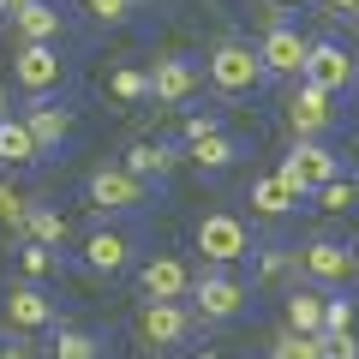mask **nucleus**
I'll return each instance as SVG.
<instances>
[{"label":"nucleus","instance_id":"1","mask_svg":"<svg viewBox=\"0 0 359 359\" xmlns=\"http://www.w3.org/2000/svg\"><path fill=\"white\" fill-rule=\"evenodd\" d=\"M204 78H210V90H222V96H252L269 72H264V54H257L252 42H216L210 60H204Z\"/></svg>","mask_w":359,"mask_h":359},{"label":"nucleus","instance_id":"2","mask_svg":"<svg viewBox=\"0 0 359 359\" xmlns=\"http://www.w3.org/2000/svg\"><path fill=\"white\" fill-rule=\"evenodd\" d=\"M276 174H282L299 198H318L330 180H341V156H335L330 144H318V138H294V150L276 162Z\"/></svg>","mask_w":359,"mask_h":359},{"label":"nucleus","instance_id":"3","mask_svg":"<svg viewBox=\"0 0 359 359\" xmlns=\"http://www.w3.org/2000/svg\"><path fill=\"white\" fill-rule=\"evenodd\" d=\"M192 245L204 252L210 269H228V264H240V257H252V228H245L233 210H210V216H198Z\"/></svg>","mask_w":359,"mask_h":359},{"label":"nucleus","instance_id":"4","mask_svg":"<svg viewBox=\"0 0 359 359\" xmlns=\"http://www.w3.org/2000/svg\"><path fill=\"white\" fill-rule=\"evenodd\" d=\"M198 323H204V318H198L186 299H144V311H138V341L150 347V353H168V347L192 341Z\"/></svg>","mask_w":359,"mask_h":359},{"label":"nucleus","instance_id":"5","mask_svg":"<svg viewBox=\"0 0 359 359\" xmlns=\"http://www.w3.org/2000/svg\"><path fill=\"white\" fill-rule=\"evenodd\" d=\"M252 306V287L233 276V269H198V282H192V311L204 323H233L240 311Z\"/></svg>","mask_w":359,"mask_h":359},{"label":"nucleus","instance_id":"6","mask_svg":"<svg viewBox=\"0 0 359 359\" xmlns=\"http://www.w3.org/2000/svg\"><path fill=\"white\" fill-rule=\"evenodd\" d=\"M299 264H306V282L323 287V294H341V287L359 282V257H353V245H341V240L299 245Z\"/></svg>","mask_w":359,"mask_h":359},{"label":"nucleus","instance_id":"7","mask_svg":"<svg viewBox=\"0 0 359 359\" xmlns=\"http://www.w3.org/2000/svg\"><path fill=\"white\" fill-rule=\"evenodd\" d=\"M0 323H6V335H42V330H60V306L36 282H18L0 299Z\"/></svg>","mask_w":359,"mask_h":359},{"label":"nucleus","instance_id":"8","mask_svg":"<svg viewBox=\"0 0 359 359\" xmlns=\"http://www.w3.org/2000/svg\"><path fill=\"white\" fill-rule=\"evenodd\" d=\"M66 84V60L54 42H36V48H18L13 54V90H25V102H42Z\"/></svg>","mask_w":359,"mask_h":359},{"label":"nucleus","instance_id":"9","mask_svg":"<svg viewBox=\"0 0 359 359\" xmlns=\"http://www.w3.org/2000/svg\"><path fill=\"white\" fill-rule=\"evenodd\" d=\"M84 198H90V210H96V216H132V210L150 198V186H144L132 168H96V174H90V186H84Z\"/></svg>","mask_w":359,"mask_h":359},{"label":"nucleus","instance_id":"10","mask_svg":"<svg viewBox=\"0 0 359 359\" xmlns=\"http://www.w3.org/2000/svg\"><path fill=\"white\" fill-rule=\"evenodd\" d=\"M341 120V108H335V96L330 90H318V84H306L299 78L294 90H287V126H294V138H323V132Z\"/></svg>","mask_w":359,"mask_h":359},{"label":"nucleus","instance_id":"11","mask_svg":"<svg viewBox=\"0 0 359 359\" xmlns=\"http://www.w3.org/2000/svg\"><path fill=\"white\" fill-rule=\"evenodd\" d=\"M306 84L330 90V96H347V90L359 84V54H353V48H341V42H311Z\"/></svg>","mask_w":359,"mask_h":359},{"label":"nucleus","instance_id":"12","mask_svg":"<svg viewBox=\"0 0 359 359\" xmlns=\"http://www.w3.org/2000/svg\"><path fill=\"white\" fill-rule=\"evenodd\" d=\"M257 54H264V72L269 78H306L311 36H299V25H276V30H264Z\"/></svg>","mask_w":359,"mask_h":359},{"label":"nucleus","instance_id":"13","mask_svg":"<svg viewBox=\"0 0 359 359\" xmlns=\"http://www.w3.org/2000/svg\"><path fill=\"white\" fill-rule=\"evenodd\" d=\"M192 264L186 257H174V252H156V257H144L138 264V287H144V299H192Z\"/></svg>","mask_w":359,"mask_h":359},{"label":"nucleus","instance_id":"14","mask_svg":"<svg viewBox=\"0 0 359 359\" xmlns=\"http://www.w3.org/2000/svg\"><path fill=\"white\" fill-rule=\"evenodd\" d=\"M198 84H204V66L198 60H186V54H162V60L150 66V96L156 102H192L198 96Z\"/></svg>","mask_w":359,"mask_h":359},{"label":"nucleus","instance_id":"15","mask_svg":"<svg viewBox=\"0 0 359 359\" xmlns=\"http://www.w3.org/2000/svg\"><path fill=\"white\" fill-rule=\"evenodd\" d=\"M132 252H138L132 228H96L84 240V269H96V276H120V269L132 264Z\"/></svg>","mask_w":359,"mask_h":359},{"label":"nucleus","instance_id":"16","mask_svg":"<svg viewBox=\"0 0 359 359\" xmlns=\"http://www.w3.org/2000/svg\"><path fill=\"white\" fill-rule=\"evenodd\" d=\"M30 126V138L42 144V150H60L66 138H72V108H60L54 96H42V102H25V114H18Z\"/></svg>","mask_w":359,"mask_h":359},{"label":"nucleus","instance_id":"17","mask_svg":"<svg viewBox=\"0 0 359 359\" xmlns=\"http://www.w3.org/2000/svg\"><path fill=\"white\" fill-rule=\"evenodd\" d=\"M323 311H330V294L311 287V282H294V287H287V299H282L287 330H299V335H323Z\"/></svg>","mask_w":359,"mask_h":359},{"label":"nucleus","instance_id":"18","mask_svg":"<svg viewBox=\"0 0 359 359\" xmlns=\"http://www.w3.org/2000/svg\"><path fill=\"white\" fill-rule=\"evenodd\" d=\"M60 30H66V13L54 6V0H30L25 13L13 18L18 48H36V42H60Z\"/></svg>","mask_w":359,"mask_h":359},{"label":"nucleus","instance_id":"19","mask_svg":"<svg viewBox=\"0 0 359 359\" xmlns=\"http://www.w3.org/2000/svg\"><path fill=\"white\" fill-rule=\"evenodd\" d=\"M252 210H257L264 222H282V216H294V210H299V192L276 174V168H269V174L252 180Z\"/></svg>","mask_w":359,"mask_h":359},{"label":"nucleus","instance_id":"20","mask_svg":"<svg viewBox=\"0 0 359 359\" xmlns=\"http://www.w3.org/2000/svg\"><path fill=\"white\" fill-rule=\"evenodd\" d=\"M174 162H180L174 144H162V138H138V144L126 150V162H120V168H132V174L150 186V180H168V174H174Z\"/></svg>","mask_w":359,"mask_h":359},{"label":"nucleus","instance_id":"21","mask_svg":"<svg viewBox=\"0 0 359 359\" xmlns=\"http://www.w3.org/2000/svg\"><path fill=\"white\" fill-rule=\"evenodd\" d=\"M0 162L6 168H30V162H42V144L30 138V126L25 120H0Z\"/></svg>","mask_w":359,"mask_h":359},{"label":"nucleus","instance_id":"22","mask_svg":"<svg viewBox=\"0 0 359 359\" xmlns=\"http://www.w3.org/2000/svg\"><path fill=\"white\" fill-rule=\"evenodd\" d=\"M186 156H192V162L204 168V174H216V168H228L233 156H240V144H233L228 132H204V138H192V144H186Z\"/></svg>","mask_w":359,"mask_h":359},{"label":"nucleus","instance_id":"23","mask_svg":"<svg viewBox=\"0 0 359 359\" xmlns=\"http://www.w3.org/2000/svg\"><path fill=\"white\" fill-rule=\"evenodd\" d=\"M66 216L60 210H48V204H36L30 210V222H25V245H66Z\"/></svg>","mask_w":359,"mask_h":359},{"label":"nucleus","instance_id":"24","mask_svg":"<svg viewBox=\"0 0 359 359\" xmlns=\"http://www.w3.org/2000/svg\"><path fill=\"white\" fill-rule=\"evenodd\" d=\"M269 359H323V335H299V330H276L269 335Z\"/></svg>","mask_w":359,"mask_h":359},{"label":"nucleus","instance_id":"25","mask_svg":"<svg viewBox=\"0 0 359 359\" xmlns=\"http://www.w3.org/2000/svg\"><path fill=\"white\" fill-rule=\"evenodd\" d=\"M48 359H102V341L90 330H54V341H48Z\"/></svg>","mask_w":359,"mask_h":359},{"label":"nucleus","instance_id":"26","mask_svg":"<svg viewBox=\"0 0 359 359\" xmlns=\"http://www.w3.org/2000/svg\"><path fill=\"white\" fill-rule=\"evenodd\" d=\"M30 210H36V198H30L25 186H13V180H0V228H13V233H25Z\"/></svg>","mask_w":359,"mask_h":359},{"label":"nucleus","instance_id":"27","mask_svg":"<svg viewBox=\"0 0 359 359\" xmlns=\"http://www.w3.org/2000/svg\"><path fill=\"white\" fill-rule=\"evenodd\" d=\"M318 204L330 210V216H353L359 210V180H330V186L318 192Z\"/></svg>","mask_w":359,"mask_h":359},{"label":"nucleus","instance_id":"28","mask_svg":"<svg viewBox=\"0 0 359 359\" xmlns=\"http://www.w3.org/2000/svg\"><path fill=\"white\" fill-rule=\"evenodd\" d=\"M287 276H306L299 252H294V245H269V252H264V282H287Z\"/></svg>","mask_w":359,"mask_h":359},{"label":"nucleus","instance_id":"29","mask_svg":"<svg viewBox=\"0 0 359 359\" xmlns=\"http://www.w3.org/2000/svg\"><path fill=\"white\" fill-rule=\"evenodd\" d=\"M108 90H114L120 102H144V96H150V72H138V66H120V72L108 78Z\"/></svg>","mask_w":359,"mask_h":359},{"label":"nucleus","instance_id":"30","mask_svg":"<svg viewBox=\"0 0 359 359\" xmlns=\"http://www.w3.org/2000/svg\"><path fill=\"white\" fill-rule=\"evenodd\" d=\"M18 269H25L30 282H42V276L60 269V257H54V245H18Z\"/></svg>","mask_w":359,"mask_h":359},{"label":"nucleus","instance_id":"31","mask_svg":"<svg viewBox=\"0 0 359 359\" xmlns=\"http://www.w3.org/2000/svg\"><path fill=\"white\" fill-rule=\"evenodd\" d=\"M84 13L96 18V25H126V18L138 13V0H84Z\"/></svg>","mask_w":359,"mask_h":359},{"label":"nucleus","instance_id":"32","mask_svg":"<svg viewBox=\"0 0 359 359\" xmlns=\"http://www.w3.org/2000/svg\"><path fill=\"white\" fill-rule=\"evenodd\" d=\"M353 330V299L330 294V311H323V335H347Z\"/></svg>","mask_w":359,"mask_h":359},{"label":"nucleus","instance_id":"33","mask_svg":"<svg viewBox=\"0 0 359 359\" xmlns=\"http://www.w3.org/2000/svg\"><path fill=\"white\" fill-rule=\"evenodd\" d=\"M0 359H48L36 347V335H6V341H0Z\"/></svg>","mask_w":359,"mask_h":359},{"label":"nucleus","instance_id":"34","mask_svg":"<svg viewBox=\"0 0 359 359\" xmlns=\"http://www.w3.org/2000/svg\"><path fill=\"white\" fill-rule=\"evenodd\" d=\"M323 359H359V335H323Z\"/></svg>","mask_w":359,"mask_h":359},{"label":"nucleus","instance_id":"35","mask_svg":"<svg viewBox=\"0 0 359 359\" xmlns=\"http://www.w3.org/2000/svg\"><path fill=\"white\" fill-rule=\"evenodd\" d=\"M204 132H222V120H216V114H192V120H186V144L204 138Z\"/></svg>","mask_w":359,"mask_h":359},{"label":"nucleus","instance_id":"36","mask_svg":"<svg viewBox=\"0 0 359 359\" xmlns=\"http://www.w3.org/2000/svg\"><path fill=\"white\" fill-rule=\"evenodd\" d=\"M25 6H30V0H0V18H6V25H13V18L25 13Z\"/></svg>","mask_w":359,"mask_h":359},{"label":"nucleus","instance_id":"37","mask_svg":"<svg viewBox=\"0 0 359 359\" xmlns=\"http://www.w3.org/2000/svg\"><path fill=\"white\" fill-rule=\"evenodd\" d=\"M330 13H359V0H323Z\"/></svg>","mask_w":359,"mask_h":359},{"label":"nucleus","instance_id":"38","mask_svg":"<svg viewBox=\"0 0 359 359\" xmlns=\"http://www.w3.org/2000/svg\"><path fill=\"white\" fill-rule=\"evenodd\" d=\"M0 120H13V96H6V84H0Z\"/></svg>","mask_w":359,"mask_h":359},{"label":"nucleus","instance_id":"39","mask_svg":"<svg viewBox=\"0 0 359 359\" xmlns=\"http://www.w3.org/2000/svg\"><path fill=\"white\" fill-rule=\"evenodd\" d=\"M269 6H299V0H269Z\"/></svg>","mask_w":359,"mask_h":359},{"label":"nucleus","instance_id":"40","mask_svg":"<svg viewBox=\"0 0 359 359\" xmlns=\"http://www.w3.org/2000/svg\"><path fill=\"white\" fill-rule=\"evenodd\" d=\"M198 359H216V353H198Z\"/></svg>","mask_w":359,"mask_h":359},{"label":"nucleus","instance_id":"41","mask_svg":"<svg viewBox=\"0 0 359 359\" xmlns=\"http://www.w3.org/2000/svg\"><path fill=\"white\" fill-rule=\"evenodd\" d=\"M353 257H359V245H353Z\"/></svg>","mask_w":359,"mask_h":359},{"label":"nucleus","instance_id":"42","mask_svg":"<svg viewBox=\"0 0 359 359\" xmlns=\"http://www.w3.org/2000/svg\"><path fill=\"white\" fill-rule=\"evenodd\" d=\"M353 18H359V13H353Z\"/></svg>","mask_w":359,"mask_h":359}]
</instances>
